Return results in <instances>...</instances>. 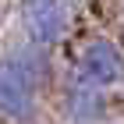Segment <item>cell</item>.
<instances>
[{
	"label": "cell",
	"instance_id": "6da1fadb",
	"mask_svg": "<svg viewBox=\"0 0 124 124\" xmlns=\"http://www.w3.org/2000/svg\"><path fill=\"white\" fill-rule=\"evenodd\" d=\"M53 75L50 46L25 43L21 50L0 57V114L11 121H32L39 110V92Z\"/></svg>",
	"mask_w": 124,
	"mask_h": 124
},
{
	"label": "cell",
	"instance_id": "7a4b0ae2",
	"mask_svg": "<svg viewBox=\"0 0 124 124\" xmlns=\"http://www.w3.org/2000/svg\"><path fill=\"white\" fill-rule=\"evenodd\" d=\"M21 29L36 46H57L71 32V4L67 0H21Z\"/></svg>",
	"mask_w": 124,
	"mask_h": 124
},
{
	"label": "cell",
	"instance_id": "3957f363",
	"mask_svg": "<svg viewBox=\"0 0 124 124\" xmlns=\"http://www.w3.org/2000/svg\"><path fill=\"white\" fill-rule=\"evenodd\" d=\"M75 78L99 89L117 85L124 78V50L114 39H89L75 57Z\"/></svg>",
	"mask_w": 124,
	"mask_h": 124
},
{
	"label": "cell",
	"instance_id": "277c9868",
	"mask_svg": "<svg viewBox=\"0 0 124 124\" xmlns=\"http://www.w3.org/2000/svg\"><path fill=\"white\" fill-rule=\"evenodd\" d=\"M60 106H64V117L71 124H99L103 114H106V89L75 78V82L64 89Z\"/></svg>",
	"mask_w": 124,
	"mask_h": 124
}]
</instances>
